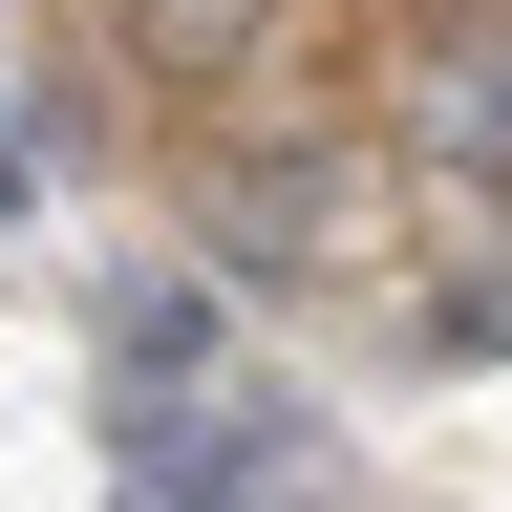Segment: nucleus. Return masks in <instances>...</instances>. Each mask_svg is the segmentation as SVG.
I'll use <instances>...</instances> for the list:
<instances>
[{
  "label": "nucleus",
  "mask_w": 512,
  "mask_h": 512,
  "mask_svg": "<svg viewBox=\"0 0 512 512\" xmlns=\"http://www.w3.org/2000/svg\"><path fill=\"white\" fill-rule=\"evenodd\" d=\"M214 363H235V278H214V256H128V278L86 299V384H107V448H128V470L214 406Z\"/></svg>",
  "instance_id": "nucleus-1"
},
{
  "label": "nucleus",
  "mask_w": 512,
  "mask_h": 512,
  "mask_svg": "<svg viewBox=\"0 0 512 512\" xmlns=\"http://www.w3.org/2000/svg\"><path fill=\"white\" fill-rule=\"evenodd\" d=\"M214 278H320V235H342V150L320 128H278V150H214Z\"/></svg>",
  "instance_id": "nucleus-2"
},
{
  "label": "nucleus",
  "mask_w": 512,
  "mask_h": 512,
  "mask_svg": "<svg viewBox=\"0 0 512 512\" xmlns=\"http://www.w3.org/2000/svg\"><path fill=\"white\" fill-rule=\"evenodd\" d=\"M278 470H320V406H278V384H214L150 470H128V512H256Z\"/></svg>",
  "instance_id": "nucleus-3"
},
{
  "label": "nucleus",
  "mask_w": 512,
  "mask_h": 512,
  "mask_svg": "<svg viewBox=\"0 0 512 512\" xmlns=\"http://www.w3.org/2000/svg\"><path fill=\"white\" fill-rule=\"evenodd\" d=\"M406 150H427V171H470V192H512V22H491V43H448L427 86H406Z\"/></svg>",
  "instance_id": "nucleus-4"
},
{
  "label": "nucleus",
  "mask_w": 512,
  "mask_h": 512,
  "mask_svg": "<svg viewBox=\"0 0 512 512\" xmlns=\"http://www.w3.org/2000/svg\"><path fill=\"white\" fill-rule=\"evenodd\" d=\"M406 363H512V278H448V299H406Z\"/></svg>",
  "instance_id": "nucleus-5"
},
{
  "label": "nucleus",
  "mask_w": 512,
  "mask_h": 512,
  "mask_svg": "<svg viewBox=\"0 0 512 512\" xmlns=\"http://www.w3.org/2000/svg\"><path fill=\"white\" fill-rule=\"evenodd\" d=\"M128 22H150V43H171V64H235V43H256V22H278V0H128Z\"/></svg>",
  "instance_id": "nucleus-6"
},
{
  "label": "nucleus",
  "mask_w": 512,
  "mask_h": 512,
  "mask_svg": "<svg viewBox=\"0 0 512 512\" xmlns=\"http://www.w3.org/2000/svg\"><path fill=\"white\" fill-rule=\"evenodd\" d=\"M256 512H363V491H342V448H320V470H278V491H256Z\"/></svg>",
  "instance_id": "nucleus-7"
}]
</instances>
